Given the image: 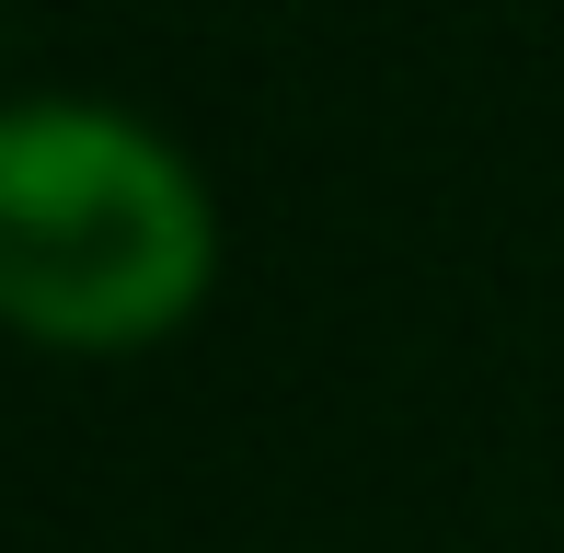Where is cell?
Segmentation results:
<instances>
[{"label": "cell", "mask_w": 564, "mask_h": 553, "mask_svg": "<svg viewBox=\"0 0 564 553\" xmlns=\"http://www.w3.org/2000/svg\"><path fill=\"white\" fill-rule=\"evenodd\" d=\"M219 208L162 128L116 105H0V335L46 358H139L196 323Z\"/></svg>", "instance_id": "1"}]
</instances>
